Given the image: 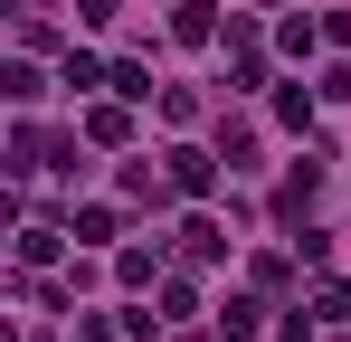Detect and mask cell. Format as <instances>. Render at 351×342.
<instances>
[{
	"label": "cell",
	"instance_id": "20",
	"mask_svg": "<svg viewBox=\"0 0 351 342\" xmlns=\"http://www.w3.org/2000/svg\"><path fill=\"white\" fill-rule=\"evenodd\" d=\"M219 162H228V171H256V124H219Z\"/></svg>",
	"mask_w": 351,
	"mask_h": 342
},
{
	"label": "cell",
	"instance_id": "6",
	"mask_svg": "<svg viewBox=\"0 0 351 342\" xmlns=\"http://www.w3.org/2000/svg\"><path fill=\"white\" fill-rule=\"evenodd\" d=\"M162 162H171V181H180V200H209V190H219V152H199V143H171V152H162Z\"/></svg>",
	"mask_w": 351,
	"mask_h": 342
},
{
	"label": "cell",
	"instance_id": "10",
	"mask_svg": "<svg viewBox=\"0 0 351 342\" xmlns=\"http://www.w3.org/2000/svg\"><path fill=\"white\" fill-rule=\"evenodd\" d=\"M58 86H66V95H105V86H114V57L66 48V57H58Z\"/></svg>",
	"mask_w": 351,
	"mask_h": 342
},
{
	"label": "cell",
	"instance_id": "15",
	"mask_svg": "<svg viewBox=\"0 0 351 342\" xmlns=\"http://www.w3.org/2000/svg\"><path fill=\"white\" fill-rule=\"evenodd\" d=\"M247 285H266V295H294V285H304V257H276V247H266V257H247Z\"/></svg>",
	"mask_w": 351,
	"mask_h": 342
},
{
	"label": "cell",
	"instance_id": "21",
	"mask_svg": "<svg viewBox=\"0 0 351 342\" xmlns=\"http://www.w3.org/2000/svg\"><path fill=\"white\" fill-rule=\"evenodd\" d=\"M152 105H162V124H171V133H190V124H199V95H190V86H162Z\"/></svg>",
	"mask_w": 351,
	"mask_h": 342
},
{
	"label": "cell",
	"instance_id": "9",
	"mask_svg": "<svg viewBox=\"0 0 351 342\" xmlns=\"http://www.w3.org/2000/svg\"><path fill=\"white\" fill-rule=\"evenodd\" d=\"M66 228H76V247H123V209L114 200H76Z\"/></svg>",
	"mask_w": 351,
	"mask_h": 342
},
{
	"label": "cell",
	"instance_id": "14",
	"mask_svg": "<svg viewBox=\"0 0 351 342\" xmlns=\"http://www.w3.org/2000/svg\"><path fill=\"white\" fill-rule=\"evenodd\" d=\"M304 304H313L323 323H351V276H332V266H323V276L304 285Z\"/></svg>",
	"mask_w": 351,
	"mask_h": 342
},
{
	"label": "cell",
	"instance_id": "1",
	"mask_svg": "<svg viewBox=\"0 0 351 342\" xmlns=\"http://www.w3.org/2000/svg\"><path fill=\"white\" fill-rule=\"evenodd\" d=\"M323 181H332V143L313 133V152H304V162L276 181V219H285V228H304V219H313V200H323Z\"/></svg>",
	"mask_w": 351,
	"mask_h": 342
},
{
	"label": "cell",
	"instance_id": "17",
	"mask_svg": "<svg viewBox=\"0 0 351 342\" xmlns=\"http://www.w3.org/2000/svg\"><path fill=\"white\" fill-rule=\"evenodd\" d=\"M276 48H285L294 67H304V57H313V48H332V38H323V19H304V10H294L285 29H276Z\"/></svg>",
	"mask_w": 351,
	"mask_h": 342
},
{
	"label": "cell",
	"instance_id": "3",
	"mask_svg": "<svg viewBox=\"0 0 351 342\" xmlns=\"http://www.w3.org/2000/svg\"><path fill=\"white\" fill-rule=\"evenodd\" d=\"M76 133H86L95 152H133V105H123V95H86Z\"/></svg>",
	"mask_w": 351,
	"mask_h": 342
},
{
	"label": "cell",
	"instance_id": "5",
	"mask_svg": "<svg viewBox=\"0 0 351 342\" xmlns=\"http://www.w3.org/2000/svg\"><path fill=\"white\" fill-rule=\"evenodd\" d=\"M180 257H190V266H228V219H219V209H190V219H180Z\"/></svg>",
	"mask_w": 351,
	"mask_h": 342
},
{
	"label": "cell",
	"instance_id": "19",
	"mask_svg": "<svg viewBox=\"0 0 351 342\" xmlns=\"http://www.w3.org/2000/svg\"><path fill=\"white\" fill-rule=\"evenodd\" d=\"M0 95H10V105H38V95H48V76H38L29 57H10V67H0Z\"/></svg>",
	"mask_w": 351,
	"mask_h": 342
},
{
	"label": "cell",
	"instance_id": "22",
	"mask_svg": "<svg viewBox=\"0 0 351 342\" xmlns=\"http://www.w3.org/2000/svg\"><path fill=\"white\" fill-rule=\"evenodd\" d=\"M294 257L323 276V266H332V228H313V219H304V228H294Z\"/></svg>",
	"mask_w": 351,
	"mask_h": 342
},
{
	"label": "cell",
	"instance_id": "13",
	"mask_svg": "<svg viewBox=\"0 0 351 342\" xmlns=\"http://www.w3.org/2000/svg\"><path fill=\"white\" fill-rule=\"evenodd\" d=\"M313 114H323V95H313L304 76H294V86H276V124H285V133H304V143H313Z\"/></svg>",
	"mask_w": 351,
	"mask_h": 342
},
{
	"label": "cell",
	"instance_id": "18",
	"mask_svg": "<svg viewBox=\"0 0 351 342\" xmlns=\"http://www.w3.org/2000/svg\"><path fill=\"white\" fill-rule=\"evenodd\" d=\"M152 304H162L171 323H190V314H199V276H162V285H152Z\"/></svg>",
	"mask_w": 351,
	"mask_h": 342
},
{
	"label": "cell",
	"instance_id": "11",
	"mask_svg": "<svg viewBox=\"0 0 351 342\" xmlns=\"http://www.w3.org/2000/svg\"><path fill=\"white\" fill-rule=\"evenodd\" d=\"M66 238H76L66 219H19V247H10V257H19V266H48V257H58Z\"/></svg>",
	"mask_w": 351,
	"mask_h": 342
},
{
	"label": "cell",
	"instance_id": "26",
	"mask_svg": "<svg viewBox=\"0 0 351 342\" xmlns=\"http://www.w3.org/2000/svg\"><path fill=\"white\" fill-rule=\"evenodd\" d=\"M256 10H276V0H256Z\"/></svg>",
	"mask_w": 351,
	"mask_h": 342
},
{
	"label": "cell",
	"instance_id": "8",
	"mask_svg": "<svg viewBox=\"0 0 351 342\" xmlns=\"http://www.w3.org/2000/svg\"><path fill=\"white\" fill-rule=\"evenodd\" d=\"M266 314H276V295H266V285H247V295L219 304V333H228V342H256V333H266Z\"/></svg>",
	"mask_w": 351,
	"mask_h": 342
},
{
	"label": "cell",
	"instance_id": "23",
	"mask_svg": "<svg viewBox=\"0 0 351 342\" xmlns=\"http://www.w3.org/2000/svg\"><path fill=\"white\" fill-rule=\"evenodd\" d=\"M313 95H323V105H351V67H323V76H313Z\"/></svg>",
	"mask_w": 351,
	"mask_h": 342
},
{
	"label": "cell",
	"instance_id": "25",
	"mask_svg": "<svg viewBox=\"0 0 351 342\" xmlns=\"http://www.w3.org/2000/svg\"><path fill=\"white\" fill-rule=\"evenodd\" d=\"M123 333V314H86V323H76V342H114Z\"/></svg>",
	"mask_w": 351,
	"mask_h": 342
},
{
	"label": "cell",
	"instance_id": "24",
	"mask_svg": "<svg viewBox=\"0 0 351 342\" xmlns=\"http://www.w3.org/2000/svg\"><path fill=\"white\" fill-rule=\"evenodd\" d=\"M114 10L123 0H76V29H114Z\"/></svg>",
	"mask_w": 351,
	"mask_h": 342
},
{
	"label": "cell",
	"instance_id": "12",
	"mask_svg": "<svg viewBox=\"0 0 351 342\" xmlns=\"http://www.w3.org/2000/svg\"><path fill=\"white\" fill-rule=\"evenodd\" d=\"M180 181H171V162H123V200H143V209H162Z\"/></svg>",
	"mask_w": 351,
	"mask_h": 342
},
{
	"label": "cell",
	"instance_id": "7",
	"mask_svg": "<svg viewBox=\"0 0 351 342\" xmlns=\"http://www.w3.org/2000/svg\"><path fill=\"white\" fill-rule=\"evenodd\" d=\"M171 38H180V48H219V38H228L219 0H171Z\"/></svg>",
	"mask_w": 351,
	"mask_h": 342
},
{
	"label": "cell",
	"instance_id": "4",
	"mask_svg": "<svg viewBox=\"0 0 351 342\" xmlns=\"http://www.w3.org/2000/svg\"><path fill=\"white\" fill-rule=\"evenodd\" d=\"M162 276H171V247H162V238H152V247L123 238V247H114V285H123V295H152Z\"/></svg>",
	"mask_w": 351,
	"mask_h": 342
},
{
	"label": "cell",
	"instance_id": "2",
	"mask_svg": "<svg viewBox=\"0 0 351 342\" xmlns=\"http://www.w3.org/2000/svg\"><path fill=\"white\" fill-rule=\"evenodd\" d=\"M256 86H276V57L256 38V19H228V95H256Z\"/></svg>",
	"mask_w": 351,
	"mask_h": 342
},
{
	"label": "cell",
	"instance_id": "16",
	"mask_svg": "<svg viewBox=\"0 0 351 342\" xmlns=\"http://www.w3.org/2000/svg\"><path fill=\"white\" fill-rule=\"evenodd\" d=\"M105 95H123V105H152L162 86H152V67H143V57H114V86H105Z\"/></svg>",
	"mask_w": 351,
	"mask_h": 342
}]
</instances>
